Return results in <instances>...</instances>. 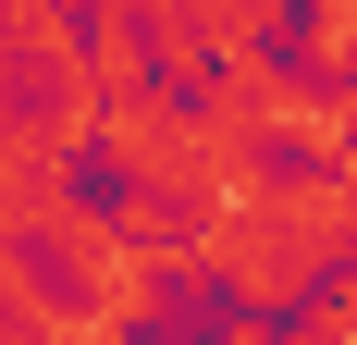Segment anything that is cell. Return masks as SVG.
<instances>
[{"label":"cell","instance_id":"obj_1","mask_svg":"<svg viewBox=\"0 0 357 345\" xmlns=\"http://www.w3.org/2000/svg\"><path fill=\"white\" fill-rule=\"evenodd\" d=\"M13 99H25V74H13V37H0V124H13Z\"/></svg>","mask_w":357,"mask_h":345},{"label":"cell","instance_id":"obj_2","mask_svg":"<svg viewBox=\"0 0 357 345\" xmlns=\"http://www.w3.org/2000/svg\"><path fill=\"white\" fill-rule=\"evenodd\" d=\"M333 185H345V222H357V136H345V161H333Z\"/></svg>","mask_w":357,"mask_h":345}]
</instances>
